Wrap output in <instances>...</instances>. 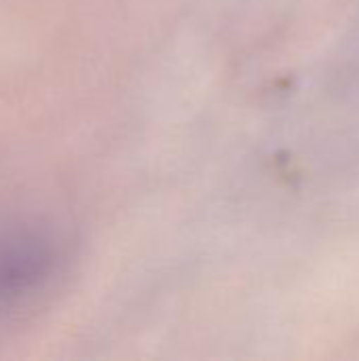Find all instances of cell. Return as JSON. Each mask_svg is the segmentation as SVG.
<instances>
[{
    "label": "cell",
    "instance_id": "6da1fadb",
    "mask_svg": "<svg viewBox=\"0 0 359 361\" xmlns=\"http://www.w3.org/2000/svg\"><path fill=\"white\" fill-rule=\"evenodd\" d=\"M55 252L47 239L23 235L0 243V309L36 290L53 271Z\"/></svg>",
    "mask_w": 359,
    "mask_h": 361
}]
</instances>
